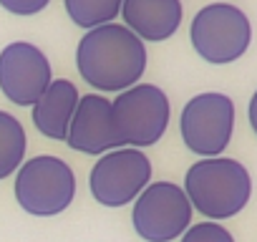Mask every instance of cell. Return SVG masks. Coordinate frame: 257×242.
Masks as SVG:
<instances>
[{"label": "cell", "instance_id": "obj_11", "mask_svg": "<svg viewBox=\"0 0 257 242\" xmlns=\"http://www.w3.org/2000/svg\"><path fill=\"white\" fill-rule=\"evenodd\" d=\"M182 0H123L121 18L142 41L162 43L182 26Z\"/></svg>", "mask_w": 257, "mask_h": 242}, {"label": "cell", "instance_id": "obj_15", "mask_svg": "<svg viewBox=\"0 0 257 242\" xmlns=\"http://www.w3.org/2000/svg\"><path fill=\"white\" fill-rule=\"evenodd\" d=\"M182 242H234V237L217 222H199L184 232Z\"/></svg>", "mask_w": 257, "mask_h": 242}, {"label": "cell", "instance_id": "obj_3", "mask_svg": "<svg viewBox=\"0 0 257 242\" xmlns=\"http://www.w3.org/2000/svg\"><path fill=\"white\" fill-rule=\"evenodd\" d=\"M189 41L207 63L224 66L244 56L252 41V26L237 6L212 3L197 11L189 26Z\"/></svg>", "mask_w": 257, "mask_h": 242}, {"label": "cell", "instance_id": "obj_1", "mask_svg": "<svg viewBox=\"0 0 257 242\" xmlns=\"http://www.w3.org/2000/svg\"><path fill=\"white\" fill-rule=\"evenodd\" d=\"M81 78L98 91H126L147 71V46L126 26L106 23L86 31L76 48Z\"/></svg>", "mask_w": 257, "mask_h": 242}, {"label": "cell", "instance_id": "obj_10", "mask_svg": "<svg viewBox=\"0 0 257 242\" xmlns=\"http://www.w3.org/2000/svg\"><path fill=\"white\" fill-rule=\"evenodd\" d=\"M66 142L71 149L83 152V154H106V152L118 149L123 142L113 121L111 101L96 93L83 96L71 118Z\"/></svg>", "mask_w": 257, "mask_h": 242}, {"label": "cell", "instance_id": "obj_5", "mask_svg": "<svg viewBox=\"0 0 257 242\" xmlns=\"http://www.w3.org/2000/svg\"><path fill=\"white\" fill-rule=\"evenodd\" d=\"M73 172L58 157H33L18 172L16 199L26 212L36 217H51L63 212L73 202Z\"/></svg>", "mask_w": 257, "mask_h": 242}, {"label": "cell", "instance_id": "obj_17", "mask_svg": "<svg viewBox=\"0 0 257 242\" xmlns=\"http://www.w3.org/2000/svg\"><path fill=\"white\" fill-rule=\"evenodd\" d=\"M249 124H252V129L257 134V91H254V96L249 101Z\"/></svg>", "mask_w": 257, "mask_h": 242}, {"label": "cell", "instance_id": "obj_14", "mask_svg": "<svg viewBox=\"0 0 257 242\" xmlns=\"http://www.w3.org/2000/svg\"><path fill=\"white\" fill-rule=\"evenodd\" d=\"M63 6H66L68 18L78 28L91 31V28H98V26L116 21L123 0H63Z\"/></svg>", "mask_w": 257, "mask_h": 242}, {"label": "cell", "instance_id": "obj_16", "mask_svg": "<svg viewBox=\"0 0 257 242\" xmlns=\"http://www.w3.org/2000/svg\"><path fill=\"white\" fill-rule=\"evenodd\" d=\"M48 3L51 0H0V6L13 16H36V13L46 11Z\"/></svg>", "mask_w": 257, "mask_h": 242}, {"label": "cell", "instance_id": "obj_8", "mask_svg": "<svg viewBox=\"0 0 257 242\" xmlns=\"http://www.w3.org/2000/svg\"><path fill=\"white\" fill-rule=\"evenodd\" d=\"M152 179V164L139 149H113L91 169V194L103 207H123L134 202Z\"/></svg>", "mask_w": 257, "mask_h": 242}, {"label": "cell", "instance_id": "obj_6", "mask_svg": "<svg viewBox=\"0 0 257 242\" xmlns=\"http://www.w3.org/2000/svg\"><path fill=\"white\" fill-rule=\"evenodd\" d=\"M132 219L134 229L147 242H172L189 229L192 202L182 187L172 182H157L139 194Z\"/></svg>", "mask_w": 257, "mask_h": 242}, {"label": "cell", "instance_id": "obj_7", "mask_svg": "<svg viewBox=\"0 0 257 242\" xmlns=\"http://www.w3.org/2000/svg\"><path fill=\"white\" fill-rule=\"evenodd\" d=\"M234 129V103L224 93H199L182 111V139L199 157H219Z\"/></svg>", "mask_w": 257, "mask_h": 242}, {"label": "cell", "instance_id": "obj_12", "mask_svg": "<svg viewBox=\"0 0 257 242\" xmlns=\"http://www.w3.org/2000/svg\"><path fill=\"white\" fill-rule=\"evenodd\" d=\"M78 101H81L78 91L71 81H66V78L51 81V86L43 91V96L33 103V124H36V129L48 139L66 142L68 127H71V118L76 113Z\"/></svg>", "mask_w": 257, "mask_h": 242}, {"label": "cell", "instance_id": "obj_2", "mask_svg": "<svg viewBox=\"0 0 257 242\" xmlns=\"http://www.w3.org/2000/svg\"><path fill=\"white\" fill-rule=\"evenodd\" d=\"M184 192L192 202V209L209 219H227L249 202L252 179L237 159L212 157L189 167Z\"/></svg>", "mask_w": 257, "mask_h": 242}, {"label": "cell", "instance_id": "obj_4", "mask_svg": "<svg viewBox=\"0 0 257 242\" xmlns=\"http://www.w3.org/2000/svg\"><path fill=\"white\" fill-rule=\"evenodd\" d=\"M113 121L123 144L132 149L157 144L169 124V98L154 83H137L111 101Z\"/></svg>", "mask_w": 257, "mask_h": 242}, {"label": "cell", "instance_id": "obj_9", "mask_svg": "<svg viewBox=\"0 0 257 242\" xmlns=\"http://www.w3.org/2000/svg\"><path fill=\"white\" fill-rule=\"evenodd\" d=\"M53 73L46 53L26 41L0 51V91L18 106H33L51 86Z\"/></svg>", "mask_w": 257, "mask_h": 242}, {"label": "cell", "instance_id": "obj_13", "mask_svg": "<svg viewBox=\"0 0 257 242\" xmlns=\"http://www.w3.org/2000/svg\"><path fill=\"white\" fill-rule=\"evenodd\" d=\"M26 157V132L21 121L0 111V179L11 177Z\"/></svg>", "mask_w": 257, "mask_h": 242}]
</instances>
